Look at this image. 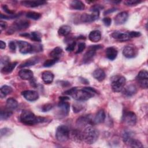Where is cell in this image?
Wrapping results in <instances>:
<instances>
[{"mask_svg":"<svg viewBox=\"0 0 148 148\" xmlns=\"http://www.w3.org/2000/svg\"><path fill=\"white\" fill-rule=\"evenodd\" d=\"M20 121L25 124L32 125L40 123L46 121V119L44 117H37L29 110H23L20 117Z\"/></svg>","mask_w":148,"mask_h":148,"instance_id":"cell-1","label":"cell"},{"mask_svg":"<svg viewBox=\"0 0 148 148\" xmlns=\"http://www.w3.org/2000/svg\"><path fill=\"white\" fill-rule=\"evenodd\" d=\"M97 91L91 87H83L80 90H76L72 95L73 99L78 101H86L94 96Z\"/></svg>","mask_w":148,"mask_h":148,"instance_id":"cell-2","label":"cell"},{"mask_svg":"<svg viewBox=\"0 0 148 148\" xmlns=\"http://www.w3.org/2000/svg\"><path fill=\"white\" fill-rule=\"evenodd\" d=\"M99 136V131L92 126L87 127L82 132V139L87 144L94 143Z\"/></svg>","mask_w":148,"mask_h":148,"instance_id":"cell-3","label":"cell"},{"mask_svg":"<svg viewBox=\"0 0 148 148\" xmlns=\"http://www.w3.org/2000/svg\"><path fill=\"white\" fill-rule=\"evenodd\" d=\"M111 87L114 92H119L121 91L125 86V78L120 75H116L111 77Z\"/></svg>","mask_w":148,"mask_h":148,"instance_id":"cell-4","label":"cell"},{"mask_svg":"<svg viewBox=\"0 0 148 148\" xmlns=\"http://www.w3.org/2000/svg\"><path fill=\"white\" fill-rule=\"evenodd\" d=\"M56 137L59 142H64L68 140L69 138V130L68 127L64 125L58 126L56 130Z\"/></svg>","mask_w":148,"mask_h":148,"instance_id":"cell-5","label":"cell"},{"mask_svg":"<svg viewBox=\"0 0 148 148\" xmlns=\"http://www.w3.org/2000/svg\"><path fill=\"white\" fill-rule=\"evenodd\" d=\"M60 99V101L58 105L59 115L63 117L66 116L68 114L70 108V105L67 102V101L69 100V98L67 97H61Z\"/></svg>","mask_w":148,"mask_h":148,"instance_id":"cell-6","label":"cell"},{"mask_svg":"<svg viewBox=\"0 0 148 148\" xmlns=\"http://www.w3.org/2000/svg\"><path fill=\"white\" fill-rule=\"evenodd\" d=\"M29 25V21L27 20H18L13 23V24L7 31L8 34H12L16 31L25 29Z\"/></svg>","mask_w":148,"mask_h":148,"instance_id":"cell-7","label":"cell"},{"mask_svg":"<svg viewBox=\"0 0 148 148\" xmlns=\"http://www.w3.org/2000/svg\"><path fill=\"white\" fill-rule=\"evenodd\" d=\"M136 79L139 85L143 88H147L148 87V72L147 71L141 70L138 74Z\"/></svg>","mask_w":148,"mask_h":148,"instance_id":"cell-8","label":"cell"},{"mask_svg":"<svg viewBox=\"0 0 148 148\" xmlns=\"http://www.w3.org/2000/svg\"><path fill=\"white\" fill-rule=\"evenodd\" d=\"M122 120L123 122L130 126L135 125L136 123V116L132 111H126L123 115Z\"/></svg>","mask_w":148,"mask_h":148,"instance_id":"cell-9","label":"cell"},{"mask_svg":"<svg viewBox=\"0 0 148 148\" xmlns=\"http://www.w3.org/2000/svg\"><path fill=\"white\" fill-rule=\"evenodd\" d=\"M17 43L18 46L19 51L22 54L30 53L33 52L35 50V47L27 42L18 40Z\"/></svg>","mask_w":148,"mask_h":148,"instance_id":"cell-10","label":"cell"},{"mask_svg":"<svg viewBox=\"0 0 148 148\" xmlns=\"http://www.w3.org/2000/svg\"><path fill=\"white\" fill-rule=\"evenodd\" d=\"M102 46L101 45H94V46H91L89 47L88 50L86 51V53L84 54L83 58V61L84 63L88 62L92 60V58L94 57L96 53V50L102 48Z\"/></svg>","mask_w":148,"mask_h":148,"instance_id":"cell-11","label":"cell"},{"mask_svg":"<svg viewBox=\"0 0 148 148\" xmlns=\"http://www.w3.org/2000/svg\"><path fill=\"white\" fill-rule=\"evenodd\" d=\"M21 94L25 99L29 101H36L39 98L38 93L34 90H25L22 91Z\"/></svg>","mask_w":148,"mask_h":148,"instance_id":"cell-12","label":"cell"},{"mask_svg":"<svg viewBox=\"0 0 148 148\" xmlns=\"http://www.w3.org/2000/svg\"><path fill=\"white\" fill-rule=\"evenodd\" d=\"M128 17V14L127 12H121L114 17V23L117 25L123 24L127 21Z\"/></svg>","mask_w":148,"mask_h":148,"instance_id":"cell-13","label":"cell"},{"mask_svg":"<svg viewBox=\"0 0 148 148\" xmlns=\"http://www.w3.org/2000/svg\"><path fill=\"white\" fill-rule=\"evenodd\" d=\"M123 54L128 58H131L135 57L136 54V49L131 46H126L123 50Z\"/></svg>","mask_w":148,"mask_h":148,"instance_id":"cell-14","label":"cell"},{"mask_svg":"<svg viewBox=\"0 0 148 148\" xmlns=\"http://www.w3.org/2000/svg\"><path fill=\"white\" fill-rule=\"evenodd\" d=\"M112 36L120 42H125L130 40V37L128 32H122L120 31H114L112 34Z\"/></svg>","mask_w":148,"mask_h":148,"instance_id":"cell-15","label":"cell"},{"mask_svg":"<svg viewBox=\"0 0 148 148\" xmlns=\"http://www.w3.org/2000/svg\"><path fill=\"white\" fill-rule=\"evenodd\" d=\"M76 124L80 127H84L88 124H92V119L90 116H81L77 119Z\"/></svg>","mask_w":148,"mask_h":148,"instance_id":"cell-16","label":"cell"},{"mask_svg":"<svg viewBox=\"0 0 148 148\" xmlns=\"http://www.w3.org/2000/svg\"><path fill=\"white\" fill-rule=\"evenodd\" d=\"M45 1H23L21 2L22 5L27 8H35L46 3Z\"/></svg>","mask_w":148,"mask_h":148,"instance_id":"cell-17","label":"cell"},{"mask_svg":"<svg viewBox=\"0 0 148 148\" xmlns=\"http://www.w3.org/2000/svg\"><path fill=\"white\" fill-rule=\"evenodd\" d=\"M106 117L104 110L101 109L96 113L94 119H92V124L102 123L104 121Z\"/></svg>","mask_w":148,"mask_h":148,"instance_id":"cell-18","label":"cell"},{"mask_svg":"<svg viewBox=\"0 0 148 148\" xmlns=\"http://www.w3.org/2000/svg\"><path fill=\"white\" fill-rule=\"evenodd\" d=\"M18 75L23 80H30L33 77V72L29 69H22L19 71Z\"/></svg>","mask_w":148,"mask_h":148,"instance_id":"cell-19","label":"cell"},{"mask_svg":"<svg viewBox=\"0 0 148 148\" xmlns=\"http://www.w3.org/2000/svg\"><path fill=\"white\" fill-rule=\"evenodd\" d=\"M123 94L127 97H131L134 95L137 91L136 87L134 84H130L123 88Z\"/></svg>","mask_w":148,"mask_h":148,"instance_id":"cell-20","label":"cell"},{"mask_svg":"<svg viewBox=\"0 0 148 148\" xmlns=\"http://www.w3.org/2000/svg\"><path fill=\"white\" fill-rule=\"evenodd\" d=\"M117 50L114 47H109L106 49V56L110 60H114L117 56Z\"/></svg>","mask_w":148,"mask_h":148,"instance_id":"cell-21","label":"cell"},{"mask_svg":"<svg viewBox=\"0 0 148 148\" xmlns=\"http://www.w3.org/2000/svg\"><path fill=\"white\" fill-rule=\"evenodd\" d=\"M88 38L92 42H99L101 39V33L98 30L92 31L88 35Z\"/></svg>","mask_w":148,"mask_h":148,"instance_id":"cell-22","label":"cell"},{"mask_svg":"<svg viewBox=\"0 0 148 148\" xmlns=\"http://www.w3.org/2000/svg\"><path fill=\"white\" fill-rule=\"evenodd\" d=\"M42 78L46 84H50L53 81L54 75L50 71H44L42 74Z\"/></svg>","mask_w":148,"mask_h":148,"instance_id":"cell-23","label":"cell"},{"mask_svg":"<svg viewBox=\"0 0 148 148\" xmlns=\"http://www.w3.org/2000/svg\"><path fill=\"white\" fill-rule=\"evenodd\" d=\"M17 64V62H9L7 64H6L4 66L1 68V72L2 73H6V74L10 73L14 69V68L16 67Z\"/></svg>","mask_w":148,"mask_h":148,"instance_id":"cell-24","label":"cell"},{"mask_svg":"<svg viewBox=\"0 0 148 148\" xmlns=\"http://www.w3.org/2000/svg\"><path fill=\"white\" fill-rule=\"evenodd\" d=\"M93 77L99 82H102L105 78V73L101 69H97L92 73Z\"/></svg>","mask_w":148,"mask_h":148,"instance_id":"cell-25","label":"cell"},{"mask_svg":"<svg viewBox=\"0 0 148 148\" xmlns=\"http://www.w3.org/2000/svg\"><path fill=\"white\" fill-rule=\"evenodd\" d=\"M70 7L71 9H74V10H84V9L85 8V5L80 1L74 0V1H72L71 2Z\"/></svg>","mask_w":148,"mask_h":148,"instance_id":"cell-26","label":"cell"},{"mask_svg":"<svg viewBox=\"0 0 148 148\" xmlns=\"http://www.w3.org/2000/svg\"><path fill=\"white\" fill-rule=\"evenodd\" d=\"M18 106V103L17 101L12 98H9L6 101V108L10 110H13L16 109Z\"/></svg>","mask_w":148,"mask_h":148,"instance_id":"cell-27","label":"cell"},{"mask_svg":"<svg viewBox=\"0 0 148 148\" xmlns=\"http://www.w3.org/2000/svg\"><path fill=\"white\" fill-rule=\"evenodd\" d=\"M39 58L38 57H33L30 59L27 60V61H24L23 63H22L20 66L19 68H24V67H27V66H30L32 65H34L36 63L39 62Z\"/></svg>","mask_w":148,"mask_h":148,"instance_id":"cell-28","label":"cell"},{"mask_svg":"<svg viewBox=\"0 0 148 148\" xmlns=\"http://www.w3.org/2000/svg\"><path fill=\"white\" fill-rule=\"evenodd\" d=\"M12 88L9 86L4 85L0 88V96L2 98L12 92Z\"/></svg>","mask_w":148,"mask_h":148,"instance_id":"cell-29","label":"cell"},{"mask_svg":"<svg viewBox=\"0 0 148 148\" xmlns=\"http://www.w3.org/2000/svg\"><path fill=\"white\" fill-rule=\"evenodd\" d=\"M71 31V28L67 25H64L60 27L58 31V33L61 36H66L68 35Z\"/></svg>","mask_w":148,"mask_h":148,"instance_id":"cell-30","label":"cell"},{"mask_svg":"<svg viewBox=\"0 0 148 148\" xmlns=\"http://www.w3.org/2000/svg\"><path fill=\"white\" fill-rule=\"evenodd\" d=\"M12 113H13L12 110H10L6 108L5 109H2L1 110L0 119H1V120H6L12 116Z\"/></svg>","mask_w":148,"mask_h":148,"instance_id":"cell-31","label":"cell"},{"mask_svg":"<svg viewBox=\"0 0 148 148\" xmlns=\"http://www.w3.org/2000/svg\"><path fill=\"white\" fill-rule=\"evenodd\" d=\"M23 36H26L29 38L31 40H33L36 42H40L41 41V35L38 32H32L30 34H23Z\"/></svg>","mask_w":148,"mask_h":148,"instance_id":"cell-32","label":"cell"},{"mask_svg":"<svg viewBox=\"0 0 148 148\" xmlns=\"http://www.w3.org/2000/svg\"><path fill=\"white\" fill-rule=\"evenodd\" d=\"M62 53V49L60 47H56L50 53V56L53 58L59 59Z\"/></svg>","mask_w":148,"mask_h":148,"instance_id":"cell-33","label":"cell"},{"mask_svg":"<svg viewBox=\"0 0 148 148\" xmlns=\"http://www.w3.org/2000/svg\"><path fill=\"white\" fill-rule=\"evenodd\" d=\"M26 17L28 18H31L34 20H37L39 19L41 17V14L39 13L35 12H28L26 14Z\"/></svg>","mask_w":148,"mask_h":148,"instance_id":"cell-34","label":"cell"},{"mask_svg":"<svg viewBox=\"0 0 148 148\" xmlns=\"http://www.w3.org/2000/svg\"><path fill=\"white\" fill-rule=\"evenodd\" d=\"M132 134L131 132L125 131L123 134V139L124 143L128 144L130 142V140L132 139Z\"/></svg>","mask_w":148,"mask_h":148,"instance_id":"cell-35","label":"cell"},{"mask_svg":"<svg viewBox=\"0 0 148 148\" xmlns=\"http://www.w3.org/2000/svg\"><path fill=\"white\" fill-rule=\"evenodd\" d=\"M130 146L131 147H137V148H140L143 147V145L142 143L138 139H132L130 142H129Z\"/></svg>","mask_w":148,"mask_h":148,"instance_id":"cell-36","label":"cell"},{"mask_svg":"<svg viewBox=\"0 0 148 148\" xmlns=\"http://www.w3.org/2000/svg\"><path fill=\"white\" fill-rule=\"evenodd\" d=\"M59 59L57 58H52L46 60L43 63V66L45 67H50L53 66L54 64H56Z\"/></svg>","mask_w":148,"mask_h":148,"instance_id":"cell-37","label":"cell"},{"mask_svg":"<svg viewBox=\"0 0 148 148\" xmlns=\"http://www.w3.org/2000/svg\"><path fill=\"white\" fill-rule=\"evenodd\" d=\"M21 14L20 13H18V14H13V15H9V16H8V15H4L2 13H1L0 14V17H1V19H13V18H17L18 17H19Z\"/></svg>","mask_w":148,"mask_h":148,"instance_id":"cell-38","label":"cell"},{"mask_svg":"<svg viewBox=\"0 0 148 148\" xmlns=\"http://www.w3.org/2000/svg\"><path fill=\"white\" fill-rule=\"evenodd\" d=\"M140 2H141L140 1H138V0H127L124 2V4H125V5L127 6H132L136 5L137 4H139Z\"/></svg>","mask_w":148,"mask_h":148,"instance_id":"cell-39","label":"cell"},{"mask_svg":"<svg viewBox=\"0 0 148 148\" xmlns=\"http://www.w3.org/2000/svg\"><path fill=\"white\" fill-rule=\"evenodd\" d=\"M85 48H86V44L84 42H80L78 45V47L76 51V53L78 54V53H82L85 49Z\"/></svg>","mask_w":148,"mask_h":148,"instance_id":"cell-40","label":"cell"},{"mask_svg":"<svg viewBox=\"0 0 148 148\" xmlns=\"http://www.w3.org/2000/svg\"><path fill=\"white\" fill-rule=\"evenodd\" d=\"M12 131H11L10 129L5 128H2L1 130V137H2L3 136H6L9 135Z\"/></svg>","mask_w":148,"mask_h":148,"instance_id":"cell-41","label":"cell"},{"mask_svg":"<svg viewBox=\"0 0 148 148\" xmlns=\"http://www.w3.org/2000/svg\"><path fill=\"white\" fill-rule=\"evenodd\" d=\"M128 34L130 39L133 38H137L141 35L140 32H137V31H130V32H128Z\"/></svg>","mask_w":148,"mask_h":148,"instance_id":"cell-42","label":"cell"},{"mask_svg":"<svg viewBox=\"0 0 148 148\" xmlns=\"http://www.w3.org/2000/svg\"><path fill=\"white\" fill-rule=\"evenodd\" d=\"M53 106L52 104L51 103H47L44 105L42 108V110L43 112H47L49 111L50 110H51L53 108Z\"/></svg>","mask_w":148,"mask_h":148,"instance_id":"cell-43","label":"cell"},{"mask_svg":"<svg viewBox=\"0 0 148 148\" xmlns=\"http://www.w3.org/2000/svg\"><path fill=\"white\" fill-rule=\"evenodd\" d=\"M9 62V58L8 57L4 56V57L1 58V66L3 65V66H4L6 64H7Z\"/></svg>","mask_w":148,"mask_h":148,"instance_id":"cell-44","label":"cell"},{"mask_svg":"<svg viewBox=\"0 0 148 148\" xmlns=\"http://www.w3.org/2000/svg\"><path fill=\"white\" fill-rule=\"evenodd\" d=\"M76 46V42H72V43H71L66 48V50L67 51H72L75 47Z\"/></svg>","mask_w":148,"mask_h":148,"instance_id":"cell-45","label":"cell"},{"mask_svg":"<svg viewBox=\"0 0 148 148\" xmlns=\"http://www.w3.org/2000/svg\"><path fill=\"white\" fill-rule=\"evenodd\" d=\"M2 9H3L6 13H7L8 14H9V15H13V14H14V12L13 11L10 10L6 5H2Z\"/></svg>","mask_w":148,"mask_h":148,"instance_id":"cell-46","label":"cell"},{"mask_svg":"<svg viewBox=\"0 0 148 148\" xmlns=\"http://www.w3.org/2000/svg\"><path fill=\"white\" fill-rule=\"evenodd\" d=\"M77 90V88L76 87H73L69 90H68L66 91H65L64 92V94H66V95H71L72 96L74 92L76 91V90Z\"/></svg>","mask_w":148,"mask_h":148,"instance_id":"cell-47","label":"cell"},{"mask_svg":"<svg viewBox=\"0 0 148 148\" xmlns=\"http://www.w3.org/2000/svg\"><path fill=\"white\" fill-rule=\"evenodd\" d=\"M111 22H112V20L109 17H105L103 18V23L107 27L109 26L111 24Z\"/></svg>","mask_w":148,"mask_h":148,"instance_id":"cell-48","label":"cell"},{"mask_svg":"<svg viewBox=\"0 0 148 148\" xmlns=\"http://www.w3.org/2000/svg\"><path fill=\"white\" fill-rule=\"evenodd\" d=\"M9 47L12 51H14L16 50V46L15 43L13 41H10L9 43Z\"/></svg>","mask_w":148,"mask_h":148,"instance_id":"cell-49","label":"cell"},{"mask_svg":"<svg viewBox=\"0 0 148 148\" xmlns=\"http://www.w3.org/2000/svg\"><path fill=\"white\" fill-rule=\"evenodd\" d=\"M7 27L6 23L1 20L0 21V29H1V32H2L3 29H5Z\"/></svg>","mask_w":148,"mask_h":148,"instance_id":"cell-50","label":"cell"},{"mask_svg":"<svg viewBox=\"0 0 148 148\" xmlns=\"http://www.w3.org/2000/svg\"><path fill=\"white\" fill-rule=\"evenodd\" d=\"M115 10H116V9L115 8H113V9H108L107 10H106L105 12H104V14L106 15V14H108L109 13H112V12H114Z\"/></svg>","mask_w":148,"mask_h":148,"instance_id":"cell-51","label":"cell"},{"mask_svg":"<svg viewBox=\"0 0 148 148\" xmlns=\"http://www.w3.org/2000/svg\"><path fill=\"white\" fill-rule=\"evenodd\" d=\"M5 47H6V43L3 41L1 40L0 41V48L1 49H5Z\"/></svg>","mask_w":148,"mask_h":148,"instance_id":"cell-52","label":"cell"}]
</instances>
